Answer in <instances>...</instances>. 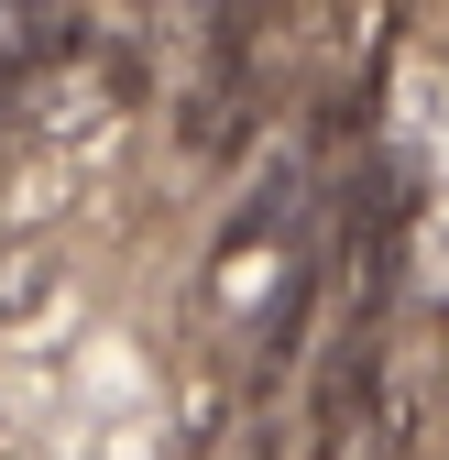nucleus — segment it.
I'll return each mask as SVG.
<instances>
[{
  "instance_id": "1",
  "label": "nucleus",
  "mask_w": 449,
  "mask_h": 460,
  "mask_svg": "<svg viewBox=\"0 0 449 460\" xmlns=\"http://www.w3.org/2000/svg\"><path fill=\"white\" fill-rule=\"evenodd\" d=\"M66 33H77L66 0H0V88L55 77V66H66Z\"/></svg>"
}]
</instances>
